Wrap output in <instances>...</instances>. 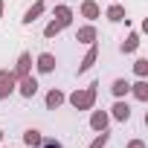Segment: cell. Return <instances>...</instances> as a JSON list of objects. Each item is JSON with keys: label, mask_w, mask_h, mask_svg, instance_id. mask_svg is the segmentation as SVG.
<instances>
[{"label": "cell", "mask_w": 148, "mask_h": 148, "mask_svg": "<svg viewBox=\"0 0 148 148\" xmlns=\"http://www.w3.org/2000/svg\"><path fill=\"white\" fill-rule=\"evenodd\" d=\"M113 3H116V0H113Z\"/></svg>", "instance_id": "obj_28"}, {"label": "cell", "mask_w": 148, "mask_h": 148, "mask_svg": "<svg viewBox=\"0 0 148 148\" xmlns=\"http://www.w3.org/2000/svg\"><path fill=\"white\" fill-rule=\"evenodd\" d=\"M108 142H110V134H108V131H99V134L93 136V142H90L87 148H105Z\"/></svg>", "instance_id": "obj_20"}, {"label": "cell", "mask_w": 148, "mask_h": 148, "mask_svg": "<svg viewBox=\"0 0 148 148\" xmlns=\"http://www.w3.org/2000/svg\"><path fill=\"white\" fill-rule=\"evenodd\" d=\"M110 119H116V122H128V119H131V105H128L125 99H116L113 108H110Z\"/></svg>", "instance_id": "obj_8"}, {"label": "cell", "mask_w": 148, "mask_h": 148, "mask_svg": "<svg viewBox=\"0 0 148 148\" xmlns=\"http://www.w3.org/2000/svg\"><path fill=\"white\" fill-rule=\"evenodd\" d=\"M131 96H134L136 102H148V82L139 79L136 84H131Z\"/></svg>", "instance_id": "obj_17"}, {"label": "cell", "mask_w": 148, "mask_h": 148, "mask_svg": "<svg viewBox=\"0 0 148 148\" xmlns=\"http://www.w3.org/2000/svg\"><path fill=\"white\" fill-rule=\"evenodd\" d=\"M52 3H58V0H52Z\"/></svg>", "instance_id": "obj_27"}, {"label": "cell", "mask_w": 148, "mask_h": 148, "mask_svg": "<svg viewBox=\"0 0 148 148\" xmlns=\"http://www.w3.org/2000/svg\"><path fill=\"white\" fill-rule=\"evenodd\" d=\"M55 64H58V61H55L52 52H41V55L35 58V70L41 73V76H47V73H55Z\"/></svg>", "instance_id": "obj_7"}, {"label": "cell", "mask_w": 148, "mask_h": 148, "mask_svg": "<svg viewBox=\"0 0 148 148\" xmlns=\"http://www.w3.org/2000/svg\"><path fill=\"white\" fill-rule=\"evenodd\" d=\"M3 73H6V70H0V79H3Z\"/></svg>", "instance_id": "obj_26"}, {"label": "cell", "mask_w": 148, "mask_h": 148, "mask_svg": "<svg viewBox=\"0 0 148 148\" xmlns=\"http://www.w3.org/2000/svg\"><path fill=\"white\" fill-rule=\"evenodd\" d=\"M108 125H110V113L108 110H93L90 113V128L99 134V131H108Z\"/></svg>", "instance_id": "obj_12"}, {"label": "cell", "mask_w": 148, "mask_h": 148, "mask_svg": "<svg viewBox=\"0 0 148 148\" xmlns=\"http://www.w3.org/2000/svg\"><path fill=\"white\" fill-rule=\"evenodd\" d=\"M15 90H18V79H15V73H12V70H6V73H3V79H0V102H6Z\"/></svg>", "instance_id": "obj_3"}, {"label": "cell", "mask_w": 148, "mask_h": 148, "mask_svg": "<svg viewBox=\"0 0 148 148\" xmlns=\"http://www.w3.org/2000/svg\"><path fill=\"white\" fill-rule=\"evenodd\" d=\"M79 15H82V18H87V21L93 23L96 18H102V6L96 3V0H84V3L79 6Z\"/></svg>", "instance_id": "obj_9"}, {"label": "cell", "mask_w": 148, "mask_h": 148, "mask_svg": "<svg viewBox=\"0 0 148 148\" xmlns=\"http://www.w3.org/2000/svg\"><path fill=\"white\" fill-rule=\"evenodd\" d=\"M96 96H99V84L93 82V84H87V87H79L76 93H70V96H67V102L76 108V110H93Z\"/></svg>", "instance_id": "obj_1"}, {"label": "cell", "mask_w": 148, "mask_h": 148, "mask_svg": "<svg viewBox=\"0 0 148 148\" xmlns=\"http://www.w3.org/2000/svg\"><path fill=\"white\" fill-rule=\"evenodd\" d=\"M139 44H142V41H139V32H128V38L119 44V52H122V55H131V52L139 49Z\"/></svg>", "instance_id": "obj_15"}, {"label": "cell", "mask_w": 148, "mask_h": 148, "mask_svg": "<svg viewBox=\"0 0 148 148\" xmlns=\"http://www.w3.org/2000/svg\"><path fill=\"white\" fill-rule=\"evenodd\" d=\"M64 102H67V96H64V93H61L58 87H52V90H49V93L44 96V105H47V110H58V108H61Z\"/></svg>", "instance_id": "obj_13"}, {"label": "cell", "mask_w": 148, "mask_h": 148, "mask_svg": "<svg viewBox=\"0 0 148 148\" xmlns=\"http://www.w3.org/2000/svg\"><path fill=\"white\" fill-rule=\"evenodd\" d=\"M64 32V26L58 23V21H49L47 26H44V38H55V35H61Z\"/></svg>", "instance_id": "obj_19"}, {"label": "cell", "mask_w": 148, "mask_h": 148, "mask_svg": "<svg viewBox=\"0 0 148 148\" xmlns=\"http://www.w3.org/2000/svg\"><path fill=\"white\" fill-rule=\"evenodd\" d=\"M125 148H145V142H142V139H131Z\"/></svg>", "instance_id": "obj_23"}, {"label": "cell", "mask_w": 148, "mask_h": 148, "mask_svg": "<svg viewBox=\"0 0 148 148\" xmlns=\"http://www.w3.org/2000/svg\"><path fill=\"white\" fill-rule=\"evenodd\" d=\"M35 148H64V145H61V139H55V136H44Z\"/></svg>", "instance_id": "obj_22"}, {"label": "cell", "mask_w": 148, "mask_h": 148, "mask_svg": "<svg viewBox=\"0 0 148 148\" xmlns=\"http://www.w3.org/2000/svg\"><path fill=\"white\" fill-rule=\"evenodd\" d=\"M44 12H47V0H35V3L23 12V18H21V21H23V26H32V23H35Z\"/></svg>", "instance_id": "obj_4"}, {"label": "cell", "mask_w": 148, "mask_h": 148, "mask_svg": "<svg viewBox=\"0 0 148 148\" xmlns=\"http://www.w3.org/2000/svg\"><path fill=\"white\" fill-rule=\"evenodd\" d=\"M105 18H108L110 23H122V21H125L128 15H125V6H122L119 0H116V3H110V6L105 9Z\"/></svg>", "instance_id": "obj_14"}, {"label": "cell", "mask_w": 148, "mask_h": 148, "mask_svg": "<svg viewBox=\"0 0 148 148\" xmlns=\"http://www.w3.org/2000/svg\"><path fill=\"white\" fill-rule=\"evenodd\" d=\"M41 139H44V134H41L38 128H26V131H23V142H26L29 148H35Z\"/></svg>", "instance_id": "obj_18"}, {"label": "cell", "mask_w": 148, "mask_h": 148, "mask_svg": "<svg viewBox=\"0 0 148 148\" xmlns=\"http://www.w3.org/2000/svg\"><path fill=\"white\" fill-rule=\"evenodd\" d=\"M96 61H99V47H96V44H87V52H84V58H82V64H79V76L90 73Z\"/></svg>", "instance_id": "obj_5"}, {"label": "cell", "mask_w": 148, "mask_h": 148, "mask_svg": "<svg viewBox=\"0 0 148 148\" xmlns=\"http://www.w3.org/2000/svg\"><path fill=\"white\" fill-rule=\"evenodd\" d=\"M3 9H6V6H3V0H0V21H3Z\"/></svg>", "instance_id": "obj_24"}, {"label": "cell", "mask_w": 148, "mask_h": 148, "mask_svg": "<svg viewBox=\"0 0 148 148\" xmlns=\"http://www.w3.org/2000/svg\"><path fill=\"white\" fill-rule=\"evenodd\" d=\"M52 21H58L64 29H67V26H73V9H70V6H64V3H58V6L52 9Z\"/></svg>", "instance_id": "obj_10"}, {"label": "cell", "mask_w": 148, "mask_h": 148, "mask_svg": "<svg viewBox=\"0 0 148 148\" xmlns=\"http://www.w3.org/2000/svg\"><path fill=\"white\" fill-rule=\"evenodd\" d=\"M12 73H15V79L29 76V73H32V52H26V49H23V52L18 55V64H15V70H12Z\"/></svg>", "instance_id": "obj_6"}, {"label": "cell", "mask_w": 148, "mask_h": 148, "mask_svg": "<svg viewBox=\"0 0 148 148\" xmlns=\"http://www.w3.org/2000/svg\"><path fill=\"white\" fill-rule=\"evenodd\" d=\"M134 73H136V79H145L148 76V58H136L134 61Z\"/></svg>", "instance_id": "obj_21"}, {"label": "cell", "mask_w": 148, "mask_h": 148, "mask_svg": "<svg viewBox=\"0 0 148 148\" xmlns=\"http://www.w3.org/2000/svg\"><path fill=\"white\" fill-rule=\"evenodd\" d=\"M3 136H6V134H3V128H0V142H3Z\"/></svg>", "instance_id": "obj_25"}, {"label": "cell", "mask_w": 148, "mask_h": 148, "mask_svg": "<svg viewBox=\"0 0 148 148\" xmlns=\"http://www.w3.org/2000/svg\"><path fill=\"white\" fill-rule=\"evenodd\" d=\"M96 38H99V32H96L93 23H84V26L76 29V41L79 44H96Z\"/></svg>", "instance_id": "obj_11"}, {"label": "cell", "mask_w": 148, "mask_h": 148, "mask_svg": "<svg viewBox=\"0 0 148 148\" xmlns=\"http://www.w3.org/2000/svg\"><path fill=\"white\" fill-rule=\"evenodd\" d=\"M110 93H113L116 99H125V96L131 93V82H125V79H113V84H110Z\"/></svg>", "instance_id": "obj_16"}, {"label": "cell", "mask_w": 148, "mask_h": 148, "mask_svg": "<svg viewBox=\"0 0 148 148\" xmlns=\"http://www.w3.org/2000/svg\"><path fill=\"white\" fill-rule=\"evenodd\" d=\"M38 87H41V84H38V79H35L32 73H29V76L18 79V90H15V93H21L23 99H32V96L38 93Z\"/></svg>", "instance_id": "obj_2"}]
</instances>
